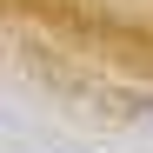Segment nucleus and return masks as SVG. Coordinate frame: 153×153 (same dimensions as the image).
Returning a JSON list of instances; mask_svg holds the SVG:
<instances>
[{
  "instance_id": "nucleus-1",
  "label": "nucleus",
  "mask_w": 153,
  "mask_h": 153,
  "mask_svg": "<svg viewBox=\"0 0 153 153\" xmlns=\"http://www.w3.org/2000/svg\"><path fill=\"white\" fill-rule=\"evenodd\" d=\"M146 120H153V100H146Z\"/></svg>"
}]
</instances>
